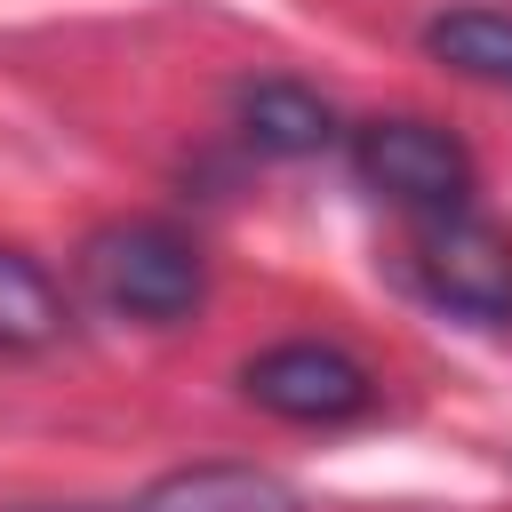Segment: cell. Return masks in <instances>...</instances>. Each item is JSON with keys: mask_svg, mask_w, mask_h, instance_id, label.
I'll use <instances>...</instances> for the list:
<instances>
[{"mask_svg": "<svg viewBox=\"0 0 512 512\" xmlns=\"http://www.w3.org/2000/svg\"><path fill=\"white\" fill-rule=\"evenodd\" d=\"M352 168L376 200L408 208V216H448V208H472V152L440 128V120H416V112H392V120H368L352 136Z\"/></svg>", "mask_w": 512, "mask_h": 512, "instance_id": "2", "label": "cell"}, {"mask_svg": "<svg viewBox=\"0 0 512 512\" xmlns=\"http://www.w3.org/2000/svg\"><path fill=\"white\" fill-rule=\"evenodd\" d=\"M112 512H304V496L264 464H192V472L136 488Z\"/></svg>", "mask_w": 512, "mask_h": 512, "instance_id": "5", "label": "cell"}, {"mask_svg": "<svg viewBox=\"0 0 512 512\" xmlns=\"http://www.w3.org/2000/svg\"><path fill=\"white\" fill-rule=\"evenodd\" d=\"M240 392H248L264 416H280V424H352V416L376 400V376H368L344 344L296 336V344L256 352V360L240 368Z\"/></svg>", "mask_w": 512, "mask_h": 512, "instance_id": "4", "label": "cell"}, {"mask_svg": "<svg viewBox=\"0 0 512 512\" xmlns=\"http://www.w3.org/2000/svg\"><path fill=\"white\" fill-rule=\"evenodd\" d=\"M416 280L456 320H488V328L512 320V240L472 208L416 216Z\"/></svg>", "mask_w": 512, "mask_h": 512, "instance_id": "3", "label": "cell"}, {"mask_svg": "<svg viewBox=\"0 0 512 512\" xmlns=\"http://www.w3.org/2000/svg\"><path fill=\"white\" fill-rule=\"evenodd\" d=\"M424 48H432L448 72H464V80L512 88V16H504V8H448V16L424 24Z\"/></svg>", "mask_w": 512, "mask_h": 512, "instance_id": "7", "label": "cell"}, {"mask_svg": "<svg viewBox=\"0 0 512 512\" xmlns=\"http://www.w3.org/2000/svg\"><path fill=\"white\" fill-rule=\"evenodd\" d=\"M64 336V296L56 280L24 256V248H0V352H32Z\"/></svg>", "mask_w": 512, "mask_h": 512, "instance_id": "8", "label": "cell"}, {"mask_svg": "<svg viewBox=\"0 0 512 512\" xmlns=\"http://www.w3.org/2000/svg\"><path fill=\"white\" fill-rule=\"evenodd\" d=\"M232 112H240V136L256 152H272V160H304V152H320L336 136L328 96H312L304 80H248L232 96Z\"/></svg>", "mask_w": 512, "mask_h": 512, "instance_id": "6", "label": "cell"}, {"mask_svg": "<svg viewBox=\"0 0 512 512\" xmlns=\"http://www.w3.org/2000/svg\"><path fill=\"white\" fill-rule=\"evenodd\" d=\"M80 272L96 288L104 312L120 320H192L200 296H208V264H200V240L160 224V216H136V224H104L88 248H80Z\"/></svg>", "mask_w": 512, "mask_h": 512, "instance_id": "1", "label": "cell"}]
</instances>
